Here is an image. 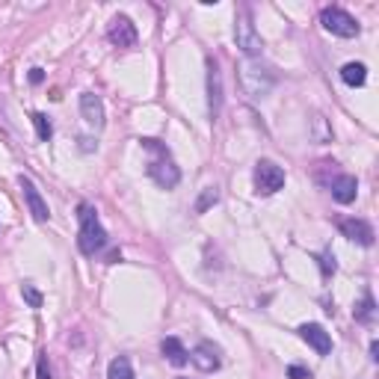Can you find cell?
<instances>
[{"mask_svg":"<svg viewBox=\"0 0 379 379\" xmlns=\"http://www.w3.org/2000/svg\"><path fill=\"white\" fill-rule=\"evenodd\" d=\"M139 143H143V148L152 154L148 157V166H145L148 178H152L161 190H175L178 181H181V169H178V163L172 161V152L166 148V143L152 139V136H143Z\"/></svg>","mask_w":379,"mask_h":379,"instance_id":"6da1fadb","label":"cell"},{"mask_svg":"<svg viewBox=\"0 0 379 379\" xmlns=\"http://www.w3.org/2000/svg\"><path fill=\"white\" fill-rule=\"evenodd\" d=\"M77 219H81V232H77V249H81L83 255L95 258L101 249L107 246V228L101 225V219H98V211L89 202H81L77 207Z\"/></svg>","mask_w":379,"mask_h":379,"instance_id":"7a4b0ae2","label":"cell"},{"mask_svg":"<svg viewBox=\"0 0 379 379\" xmlns=\"http://www.w3.org/2000/svg\"><path fill=\"white\" fill-rule=\"evenodd\" d=\"M240 86H243V92H246V95H252V98H264V95H270V92H273V86H276V74H273V68H267V65L243 63V65H240Z\"/></svg>","mask_w":379,"mask_h":379,"instance_id":"3957f363","label":"cell"},{"mask_svg":"<svg viewBox=\"0 0 379 379\" xmlns=\"http://www.w3.org/2000/svg\"><path fill=\"white\" fill-rule=\"evenodd\" d=\"M320 24H323V30H329L332 36H341V39H356L362 33V24L341 6H326L320 12Z\"/></svg>","mask_w":379,"mask_h":379,"instance_id":"277c9868","label":"cell"},{"mask_svg":"<svg viewBox=\"0 0 379 379\" xmlns=\"http://www.w3.org/2000/svg\"><path fill=\"white\" fill-rule=\"evenodd\" d=\"M234 42L246 57H261L264 54V39L255 30V21H252V15H249L246 9L237 15V21H234Z\"/></svg>","mask_w":379,"mask_h":379,"instance_id":"5b68a950","label":"cell"},{"mask_svg":"<svg viewBox=\"0 0 379 379\" xmlns=\"http://www.w3.org/2000/svg\"><path fill=\"white\" fill-rule=\"evenodd\" d=\"M252 181H255L258 196H273L285 187V169L278 163H273V161H258L255 172H252Z\"/></svg>","mask_w":379,"mask_h":379,"instance_id":"8992f818","label":"cell"},{"mask_svg":"<svg viewBox=\"0 0 379 379\" xmlns=\"http://www.w3.org/2000/svg\"><path fill=\"white\" fill-rule=\"evenodd\" d=\"M219 356H223V350H219L216 344L202 341V344L193 347V353H190V362H193L196 371L214 373V371H219V367H223V358H219Z\"/></svg>","mask_w":379,"mask_h":379,"instance_id":"52a82bcc","label":"cell"},{"mask_svg":"<svg viewBox=\"0 0 379 379\" xmlns=\"http://www.w3.org/2000/svg\"><path fill=\"white\" fill-rule=\"evenodd\" d=\"M223 72H219V63L214 57H207V113L211 119L219 116L223 110Z\"/></svg>","mask_w":379,"mask_h":379,"instance_id":"ba28073f","label":"cell"},{"mask_svg":"<svg viewBox=\"0 0 379 379\" xmlns=\"http://www.w3.org/2000/svg\"><path fill=\"white\" fill-rule=\"evenodd\" d=\"M107 39L116 48H134L136 45V24L127 15H116L107 27Z\"/></svg>","mask_w":379,"mask_h":379,"instance_id":"9c48e42d","label":"cell"},{"mask_svg":"<svg viewBox=\"0 0 379 379\" xmlns=\"http://www.w3.org/2000/svg\"><path fill=\"white\" fill-rule=\"evenodd\" d=\"M18 184H21V190H24V202H27L30 216H33L36 223H48V219H51V211H48V202L42 198V193L36 190V184L30 181L27 175L18 178Z\"/></svg>","mask_w":379,"mask_h":379,"instance_id":"30bf717a","label":"cell"},{"mask_svg":"<svg viewBox=\"0 0 379 379\" xmlns=\"http://www.w3.org/2000/svg\"><path fill=\"white\" fill-rule=\"evenodd\" d=\"M299 338H303V341L311 347L317 356H329V353H332V335H329L320 323H305V326H299Z\"/></svg>","mask_w":379,"mask_h":379,"instance_id":"8fae6325","label":"cell"},{"mask_svg":"<svg viewBox=\"0 0 379 379\" xmlns=\"http://www.w3.org/2000/svg\"><path fill=\"white\" fill-rule=\"evenodd\" d=\"M341 234L347 237V240H353L358 246H373V225L371 223H365V219H358V216H350V219H341Z\"/></svg>","mask_w":379,"mask_h":379,"instance_id":"7c38bea8","label":"cell"},{"mask_svg":"<svg viewBox=\"0 0 379 379\" xmlns=\"http://www.w3.org/2000/svg\"><path fill=\"white\" fill-rule=\"evenodd\" d=\"M81 116H83L92 127H104L107 113H104V101H101V95H95V92H83V95H81Z\"/></svg>","mask_w":379,"mask_h":379,"instance_id":"4fadbf2b","label":"cell"},{"mask_svg":"<svg viewBox=\"0 0 379 379\" xmlns=\"http://www.w3.org/2000/svg\"><path fill=\"white\" fill-rule=\"evenodd\" d=\"M329 190H332V198L338 205H350L356 202V193H358V181H356V175H335L332 178V184H329Z\"/></svg>","mask_w":379,"mask_h":379,"instance_id":"5bb4252c","label":"cell"},{"mask_svg":"<svg viewBox=\"0 0 379 379\" xmlns=\"http://www.w3.org/2000/svg\"><path fill=\"white\" fill-rule=\"evenodd\" d=\"M161 350L166 356V362H172L175 367H184L190 362V350L178 341V338H163V344H161Z\"/></svg>","mask_w":379,"mask_h":379,"instance_id":"9a60e30c","label":"cell"},{"mask_svg":"<svg viewBox=\"0 0 379 379\" xmlns=\"http://www.w3.org/2000/svg\"><path fill=\"white\" fill-rule=\"evenodd\" d=\"M341 81H344L347 86H365V83H367V68H365V63H347V65L341 68Z\"/></svg>","mask_w":379,"mask_h":379,"instance_id":"2e32d148","label":"cell"},{"mask_svg":"<svg viewBox=\"0 0 379 379\" xmlns=\"http://www.w3.org/2000/svg\"><path fill=\"white\" fill-rule=\"evenodd\" d=\"M107 379H136L134 376V367H131V358L127 356H116L107 367Z\"/></svg>","mask_w":379,"mask_h":379,"instance_id":"e0dca14e","label":"cell"},{"mask_svg":"<svg viewBox=\"0 0 379 379\" xmlns=\"http://www.w3.org/2000/svg\"><path fill=\"white\" fill-rule=\"evenodd\" d=\"M373 314H376V303H373L371 294H365L362 303L353 305V317H356V323H371Z\"/></svg>","mask_w":379,"mask_h":379,"instance_id":"ac0fdd59","label":"cell"},{"mask_svg":"<svg viewBox=\"0 0 379 379\" xmlns=\"http://www.w3.org/2000/svg\"><path fill=\"white\" fill-rule=\"evenodd\" d=\"M30 122H33L36 136L42 139V143H48V139L54 136V125H51V119H48L45 113H33V116H30Z\"/></svg>","mask_w":379,"mask_h":379,"instance_id":"d6986e66","label":"cell"},{"mask_svg":"<svg viewBox=\"0 0 379 379\" xmlns=\"http://www.w3.org/2000/svg\"><path fill=\"white\" fill-rule=\"evenodd\" d=\"M216 202H219V190H216V187H205V190H202V196H198V202H196V207H193V211H196V214H205L207 207H214Z\"/></svg>","mask_w":379,"mask_h":379,"instance_id":"ffe728a7","label":"cell"},{"mask_svg":"<svg viewBox=\"0 0 379 379\" xmlns=\"http://www.w3.org/2000/svg\"><path fill=\"white\" fill-rule=\"evenodd\" d=\"M21 296H24V303H27L30 308H42V303H45V296L39 294V291H36V287L30 285V282H24V285H21Z\"/></svg>","mask_w":379,"mask_h":379,"instance_id":"44dd1931","label":"cell"},{"mask_svg":"<svg viewBox=\"0 0 379 379\" xmlns=\"http://www.w3.org/2000/svg\"><path fill=\"white\" fill-rule=\"evenodd\" d=\"M36 379H51V367H48V353H39V358H36Z\"/></svg>","mask_w":379,"mask_h":379,"instance_id":"7402d4cb","label":"cell"},{"mask_svg":"<svg viewBox=\"0 0 379 379\" xmlns=\"http://www.w3.org/2000/svg\"><path fill=\"white\" fill-rule=\"evenodd\" d=\"M317 261H320V273H323L326 278L335 273V255H329V252H326V255H320V258H317Z\"/></svg>","mask_w":379,"mask_h":379,"instance_id":"603a6c76","label":"cell"},{"mask_svg":"<svg viewBox=\"0 0 379 379\" xmlns=\"http://www.w3.org/2000/svg\"><path fill=\"white\" fill-rule=\"evenodd\" d=\"M287 376H291V379H311V371L303 367V365H291V367H287Z\"/></svg>","mask_w":379,"mask_h":379,"instance_id":"cb8c5ba5","label":"cell"},{"mask_svg":"<svg viewBox=\"0 0 379 379\" xmlns=\"http://www.w3.org/2000/svg\"><path fill=\"white\" fill-rule=\"evenodd\" d=\"M27 81L33 83V86H42V83H45V72H42V68H30Z\"/></svg>","mask_w":379,"mask_h":379,"instance_id":"d4e9b609","label":"cell"},{"mask_svg":"<svg viewBox=\"0 0 379 379\" xmlns=\"http://www.w3.org/2000/svg\"><path fill=\"white\" fill-rule=\"evenodd\" d=\"M371 358H373V362H379V341L371 344Z\"/></svg>","mask_w":379,"mask_h":379,"instance_id":"484cf974","label":"cell"},{"mask_svg":"<svg viewBox=\"0 0 379 379\" xmlns=\"http://www.w3.org/2000/svg\"><path fill=\"white\" fill-rule=\"evenodd\" d=\"M81 148H83V152H92V139H86V136H81Z\"/></svg>","mask_w":379,"mask_h":379,"instance_id":"4316f807","label":"cell"},{"mask_svg":"<svg viewBox=\"0 0 379 379\" xmlns=\"http://www.w3.org/2000/svg\"><path fill=\"white\" fill-rule=\"evenodd\" d=\"M175 379H184V376H175Z\"/></svg>","mask_w":379,"mask_h":379,"instance_id":"83f0119b","label":"cell"}]
</instances>
